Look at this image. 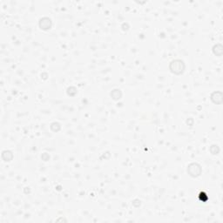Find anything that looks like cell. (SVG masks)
<instances>
[{
	"label": "cell",
	"mask_w": 223,
	"mask_h": 223,
	"mask_svg": "<svg viewBox=\"0 0 223 223\" xmlns=\"http://www.w3.org/2000/svg\"><path fill=\"white\" fill-rule=\"evenodd\" d=\"M185 66L183 61L181 60H173L170 64V70L175 74H180L184 71Z\"/></svg>",
	"instance_id": "6da1fadb"
},
{
	"label": "cell",
	"mask_w": 223,
	"mask_h": 223,
	"mask_svg": "<svg viewBox=\"0 0 223 223\" xmlns=\"http://www.w3.org/2000/svg\"><path fill=\"white\" fill-rule=\"evenodd\" d=\"M188 172L189 173V174L192 177H197L199 176L201 173V168H200V165L193 163V164L189 165L188 168Z\"/></svg>",
	"instance_id": "7a4b0ae2"
},
{
	"label": "cell",
	"mask_w": 223,
	"mask_h": 223,
	"mask_svg": "<svg viewBox=\"0 0 223 223\" xmlns=\"http://www.w3.org/2000/svg\"><path fill=\"white\" fill-rule=\"evenodd\" d=\"M211 99L215 104H217V105L221 104L222 103V93H221V92L213 93L211 95Z\"/></svg>",
	"instance_id": "3957f363"
},
{
	"label": "cell",
	"mask_w": 223,
	"mask_h": 223,
	"mask_svg": "<svg viewBox=\"0 0 223 223\" xmlns=\"http://www.w3.org/2000/svg\"><path fill=\"white\" fill-rule=\"evenodd\" d=\"M51 22L50 19H48V18H44V19H42L40 20L39 26H40L41 29H43V30H48V29L51 28Z\"/></svg>",
	"instance_id": "277c9868"
},
{
	"label": "cell",
	"mask_w": 223,
	"mask_h": 223,
	"mask_svg": "<svg viewBox=\"0 0 223 223\" xmlns=\"http://www.w3.org/2000/svg\"><path fill=\"white\" fill-rule=\"evenodd\" d=\"M214 49H217V51H214V53L216 55V56H218V57H220L221 55H222V45H220V44H218V45H215L214 46Z\"/></svg>",
	"instance_id": "5b68a950"
}]
</instances>
